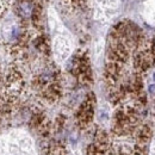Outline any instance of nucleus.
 I'll return each mask as SVG.
<instances>
[{"mask_svg":"<svg viewBox=\"0 0 155 155\" xmlns=\"http://www.w3.org/2000/svg\"><path fill=\"white\" fill-rule=\"evenodd\" d=\"M32 148V140L25 133L13 131L0 137V155H30Z\"/></svg>","mask_w":155,"mask_h":155,"instance_id":"nucleus-1","label":"nucleus"}]
</instances>
